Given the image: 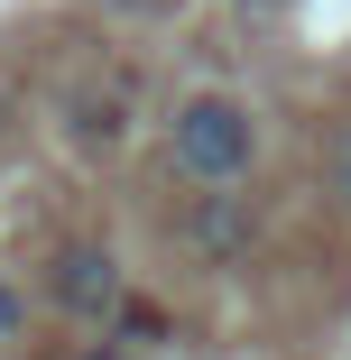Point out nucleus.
<instances>
[{"instance_id":"nucleus-1","label":"nucleus","mask_w":351,"mask_h":360,"mask_svg":"<svg viewBox=\"0 0 351 360\" xmlns=\"http://www.w3.org/2000/svg\"><path fill=\"white\" fill-rule=\"evenodd\" d=\"M167 148H176V167H185L194 185H241L250 158H259V120H250V102H231V93H194V102H176V120H167Z\"/></svg>"},{"instance_id":"nucleus-2","label":"nucleus","mask_w":351,"mask_h":360,"mask_svg":"<svg viewBox=\"0 0 351 360\" xmlns=\"http://www.w3.org/2000/svg\"><path fill=\"white\" fill-rule=\"evenodd\" d=\"M46 286H56V305H65V314H111V305H120V259L93 250V240H75V250H56Z\"/></svg>"},{"instance_id":"nucleus-3","label":"nucleus","mask_w":351,"mask_h":360,"mask_svg":"<svg viewBox=\"0 0 351 360\" xmlns=\"http://www.w3.org/2000/svg\"><path fill=\"white\" fill-rule=\"evenodd\" d=\"M75 139H102V148H111V139H120V111L111 102H75Z\"/></svg>"},{"instance_id":"nucleus-4","label":"nucleus","mask_w":351,"mask_h":360,"mask_svg":"<svg viewBox=\"0 0 351 360\" xmlns=\"http://www.w3.org/2000/svg\"><path fill=\"white\" fill-rule=\"evenodd\" d=\"M333 194L351 203V129H342V148H333Z\"/></svg>"},{"instance_id":"nucleus-5","label":"nucleus","mask_w":351,"mask_h":360,"mask_svg":"<svg viewBox=\"0 0 351 360\" xmlns=\"http://www.w3.org/2000/svg\"><path fill=\"white\" fill-rule=\"evenodd\" d=\"M75 360H120V351H102V342H93V351H75Z\"/></svg>"}]
</instances>
